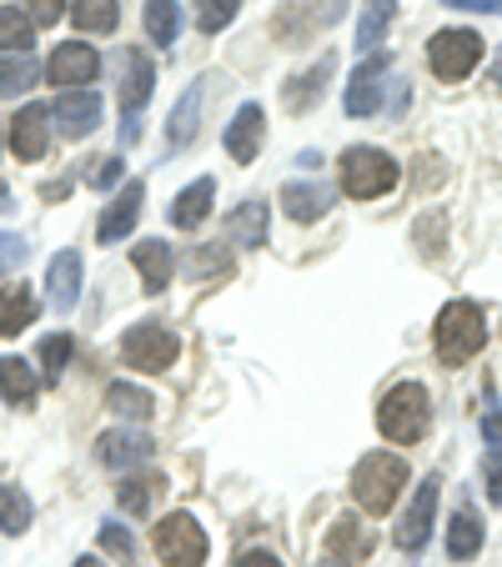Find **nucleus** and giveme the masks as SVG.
I'll list each match as a JSON object with an SVG mask.
<instances>
[{"label":"nucleus","instance_id":"nucleus-4","mask_svg":"<svg viewBox=\"0 0 502 567\" xmlns=\"http://www.w3.org/2000/svg\"><path fill=\"white\" fill-rule=\"evenodd\" d=\"M337 176H342V192L352 196V202H372V196H387L397 186V161L387 156V151L377 146H352L342 151V166H337Z\"/></svg>","mask_w":502,"mask_h":567},{"label":"nucleus","instance_id":"nucleus-29","mask_svg":"<svg viewBox=\"0 0 502 567\" xmlns=\"http://www.w3.org/2000/svg\"><path fill=\"white\" fill-rule=\"evenodd\" d=\"M41 81V65H35L31 51H0V101H11V96H25V91Z\"/></svg>","mask_w":502,"mask_h":567},{"label":"nucleus","instance_id":"nucleus-52","mask_svg":"<svg viewBox=\"0 0 502 567\" xmlns=\"http://www.w3.org/2000/svg\"><path fill=\"white\" fill-rule=\"evenodd\" d=\"M321 567H337V563H321Z\"/></svg>","mask_w":502,"mask_h":567},{"label":"nucleus","instance_id":"nucleus-1","mask_svg":"<svg viewBox=\"0 0 502 567\" xmlns=\"http://www.w3.org/2000/svg\"><path fill=\"white\" fill-rule=\"evenodd\" d=\"M432 342H438V362L442 367H462L488 347V317H482L478 301H448L438 311V327H432Z\"/></svg>","mask_w":502,"mask_h":567},{"label":"nucleus","instance_id":"nucleus-21","mask_svg":"<svg viewBox=\"0 0 502 567\" xmlns=\"http://www.w3.org/2000/svg\"><path fill=\"white\" fill-rule=\"evenodd\" d=\"M45 287H51V307L61 311H75V301H81V257L75 251H61V257H51V267H45Z\"/></svg>","mask_w":502,"mask_h":567},{"label":"nucleus","instance_id":"nucleus-9","mask_svg":"<svg viewBox=\"0 0 502 567\" xmlns=\"http://www.w3.org/2000/svg\"><path fill=\"white\" fill-rule=\"evenodd\" d=\"M438 503H442V477L438 472H428L422 487L412 493V507L402 513V523H397V533H392L402 553H422V547H428L432 523H438Z\"/></svg>","mask_w":502,"mask_h":567},{"label":"nucleus","instance_id":"nucleus-14","mask_svg":"<svg viewBox=\"0 0 502 567\" xmlns=\"http://www.w3.org/2000/svg\"><path fill=\"white\" fill-rule=\"evenodd\" d=\"M387 55H367L362 65L352 71L347 81V116H372L382 106V91H387Z\"/></svg>","mask_w":502,"mask_h":567},{"label":"nucleus","instance_id":"nucleus-19","mask_svg":"<svg viewBox=\"0 0 502 567\" xmlns=\"http://www.w3.org/2000/svg\"><path fill=\"white\" fill-rule=\"evenodd\" d=\"M331 71H337V55H321V61L311 65L307 75H291V81H287V91H281V101H287V111H291V116H301V111H311L321 96H327V81H331Z\"/></svg>","mask_w":502,"mask_h":567},{"label":"nucleus","instance_id":"nucleus-31","mask_svg":"<svg viewBox=\"0 0 502 567\" xmlns=\"http://www.w3.org/2000/svg\"><path fill=\"white\" fill-rule=\"evenodd\" d=\"M31 517H35L31 497H25L21 487H11V482H0V533H6V537H21L25 527H31Z\"/></svg>","mask_w":502,"mask_h":567},{"label":"nucleus","instance_id":"nucleus-23","mask_svg":"<svg viewBox=\"0 0 502 567\" xmlns=\"http://www.w3.org/2000/svg\"><path fill=\"white\" fill-rule=\"evenodd\" d=\"M96 457L101 467H141V462L151 457V437H141V432H101L96 437Z\"/></svg>","mask_w":502,"mask_h":567},{"label":"nucleus","instance_id":"nucleus-22","mask_svg":"<svg viewBox=\"0 0 502 567\" xmlns=\"http://www.w3.org/2000/svg\"><path fill=\"white\" fill-rule=\"evenodd\" d=\"M216 86V75H202V81H192L186 86V96L176 101V111H172V126H166V136H172V146H192L196 141V121H202V101H206V91Z\"/></svg>","mask_w":502,"mask_h":567},{"label":"nucleus","instance_id":"nucleus-48","mask_svg":"<svg viewBox=\"0 0 502 567\" xmlns=\"http://www.w3.org/2000/svg\"><path fill=\"white\" fill-rule=\"evenodd\" d=\"M41 196H45V202H55V196H71V182H45Z\"/></svg>","mask_w":502,"mask_h":567},{"label":"nucleus","instance_id":"nucleus-28","mask_svg":"<svg viewBox=\"0 0 502 567\" xmlns=\"http://www.w3.org/2000/svg\"><path fill=\"white\" fill-rule=\"evenodd\" d=\"M478 553H482V517L462 503L458 513H452V523H448V557L452 563H472Z\"/></svg>","mask_w":502,"mask_h":567},{"label":"nucleus","instance_id":"nucleus-44","mask_svg":"<svg viewBox=\"0 0 502 567\" xmlns=\"http://www.w3.org/2000/svg\"><path fill=\"white\" fill-rule=\"evenodd\" d=\"M488 497L502 507V447L488 452Z\"/></svg>","mask_w":502,"mask_h":567},{"label":"nucleus","instance_id":"nucleus-26","mask_svg":"<svg viewBox=\"0 0 502 567\" xmlns=\"http://www.w3.org/2000/svg\"><path fill=\"white\" fill-rule=\"evenodd\" d=\"M212 202H216V182H212V176L192 182V186H186V192L172 202V226H182V231H196V226L212 216Z\"/></svg>","mask_w":502,"mask_h":567},{"label":"nucleus","instance_id":"nucleus-37","mask_svg":"<svg viewBox=\"0 0 502 567\" xmlns=\"http://www.w3.org/2000/svg\"><path fill=\"white\" fill-rule=\"evenodd\" d=\"M35 45V25L25 21L16 6H0V51H31Z\"/></svg>","mask_w":502,"mask_h":567},{"label":"nucleus","instance_id":"nucleus-39","mask_svg":"<svg viewBox=\"0 0 502 567\" xmlns=\"http://www.w3.org/2000/svg\"><path fill=\"white\" fill-rule=\"evenodd\" d=\"M96 537H101V547H106V553L116 557L121 567L136 563V537H131V527H121V523H101V527H96Z\"/></svg>","mask_w":502,"mask_h":567},{"label":"nucleus","instance_id":"nucleus-16","mask_svg":"<svg viewBox=\"0 0 502 567\" xmlns=\"http://www.w3.org/2000/svg\"><path fill=\"white\" fill-rule=\"evenodd\" d=\"M11 151L21 161H41L51 151V106H21L11 121Z\"/></svg>","mask_w":502,"mask_h":567},{"label":"nucleus","instance_id":"nucleus-18","mask_svg":"<svg viewBox=\"0 0 502 567\" xmlns=\"http://www.w3.org/2000/svg\"><path fill=\"white\" fill-rule=\"evenodd\" d=\"M277 202H281V212H287L297 226H311V221H321V216L331 212V186H321V182H287Z\"/></svg>","mask_w":502,"mask_h":567},{"label":"nucleus","instance_id":"nucleus-2","mask_svg":"<svg viewBox=\"0 0 502 567\" xmlns=\"http://www.w3.org/2000/svg\"><path fill=\"white\" fill-rule=\"evenodd\" d=\"M407 462L397 457V452H367L362 462L352 467V497H357V507H367V513H392L397 507V497H402V487H407Z\"/></svg>","mask_w":502,"mask_h":567},{"label":"nucleus","instance_id":"nucleus-36","mask_svg":"<svg viewBox=\"0 0 502 567\" xmlns=\"http://www.w3.org/2000/svg\"><path fill=\"white\" fill-rule=\"evenodd\" d=\"M161 487H166V482H161V477H126V482H121V487H116V503L126 507L131 517H146V513H151V503H156V493H161Z\"/></svg>","mask_w":502,"mask_h":567},{"label":"nucleus","instance_id":"nucleus-8","mask_svg":"<svg viewBox=\"0 0 502 567\" xmlns=\"http://www.w3.org/2000/svg\"><path fill=\"white\" fill-rule=\"evenodd\" d=\"M151 543H156V557L166 567H202L206 563V533L196 527V517H186V513L161 517Z\"/></svg>","mask_w":502,"mask_h":567},{"label":"nucleus","instance_id":"nucleus-41","mask_svg":"<svg viewBox=\"0 0 502 567\" xmlns=\"http://www.w3.org/2000/svg\"><path fill=\"white\" fill-rule=\"evenodd\" d=\"M31 257V241L21 231H0V271H21Z\"/></svg>","mask_w":502,"mask_h":567},{"label":"nucleus","instance_id":"nucleus-12","mask_svg":"<svg viewBox=\"0 0 502 567\" xmlns=\"http://www.w3.org/2000/svg\"><path fill=\"white\" fill-rule=\"evenodd\" d=\"M141 206H146V182H126L116 196H111V206L101 212V221H96V241H101V247L126 241L131 226H136V216H141Z\"/></svg>","mask_w":502,"mask_h":567},{"label":"nucleus","instance_id":"nucleus-46","mask_svg":"<svg viewBox=\"0 0 502 567\" xmlns=\"http://www.w3.org/2000/svg\"><path fill=\"white\" fill-rule=\"evenodd\" d=\"M236 567H281V557L277 553H242V563Z\"/></svg>","mask_w":502,"mask_h":567},{"label":"nucleus","instance_id":"nucleus-35","mask_svg":"<svg viewBox=\"0 0 502 567\" xmlns=\"http://www.w3.org/2000/svg\"><path fill=\"white\" fill-rule=\"evenodd\" d=\"M106 408L116 412V417H141L146 422L156 402H151V392H141V386H131V382H111L106 386Z\"/></svg>","mask_w":502,"mask_h":567},{"label":"nucleus","instance_id":"nucleus-10","mask_svg":"<svg viewBox=\"0 0 502 567\" xmlns=\"http://www.w3.org/2000/svg\"><path fill=\"white\" fill-rule=\"evenodd\" d=\"M342 11H347V0H291L287 11L277 16L272 35L277 41H307L317 31H331V25L342 21Z\"/></svg>","mask_w":502,"mask_h":567},{"label":"nucleus","instance_id":"nucleus-24","mask_svg":"<svg viewBox=\"0 0 502 567\" xmlns=\"http://www.w3.org/2000/svg\"><path fill=\"white\" fill-rule=\"evenodd\" d=\"M35 311H41V301H35V291L25 281L0 287V337H21L35 321Z\"/></svg>","mask_w":502,"mask_h":567},{"label":"nucleus","instance_id":"nucleus-32","mask_svg":"<svg viewBox=\"0 0 502 567\" xmlns=\"http://www.w3.org/2000/svg\"><path fill=\"white\" fill-rule=\"evenodd\" d=\"M71 21L81 25V31L111 35L121 25V6H116V0H75V6H71Z\"/></svg>","mask_w":502,"mask_h":567},{"label":"nucleus","instance_id":"nucleus-43","mask_svg":"<svg viewBox=\"0 0 502 567\" xmlns=\"http://www.w3.org/2000/svg\"><path fill=\"white\" fill-rule=\"evenodd\" d=\"M61 6L65 0H16V11H21L31 25H55L61 21Z\"/></svg>","mask_w":502,"mask_h":567},{"label":"nucleus","instance_id":"nucleus-7","mask_svg":"<svg viewBox=\"0 0 502 567\" xmlns=\"http://www.w3.org/2000/svg\"><path fill=\"white\" fill-rule=\"evenodd\" d=\"M428 65H432L438 81H468V75L482 65V35L462 31V25L438 31L432 35V45H428Z\"/></svg>","mask_w":502,"mask_h":567},{"label":"nucleus","instance_id":"nucleus-42","mask_svg":"<svg viewBox=\"0 0 502 567\" xmlns=\"http://www.w3.org/2000/svg\"><path fill=\"white\" fill-rule=\"evenodd\" d=\"M86 186H96V192H106V186L121 182V156H101V161H86Z\"/></svg>","mask_w":502,"mask_h":567},{"label":"nucleus","instance_id":"nucleus-34","mask_svg":"<svg viewBox=\"0 0 502 567\" xmlns=\"http://www.w3.org/2000/svg\"><path fill=\"white\" fill-rule=\"evenodd\" d=\"M182 31V6L176 0H146V35L151 45H172Z\"/></svg>","mask_w":502,"mask_h":567},{"label":"nucleus","instance_id":"nucleus-49","mask_svg":"<svg viewBox=\"0 0 502 567\" xmlns=\"http://www.w3.org/2000/svg\"><path fill=\"white\" fill-rule=\"evenodd\" d=\"M0 212H11V192H6V182H0Z\"/></svg>","mask_w":502,"mask_h":567},{"label":"nucleus","instance_id":"nucleus-38","mask_svg":"<svg viewBox=\"0 0 502 567\" xmlns=\"http://www.w3.org/2000/svg\"><path fill=\"white\" fill-rule=\"evenodd\" d=\"M242 0H196V31L202 35H222L236 21Z\"/></svg>","mask_w":502,"mask_h":567},{"label":"nucleus","instance_id":"nucleus-27","mask_svg":"<svg viewBox=\"0 0 502 567\" xmlns=\"http://www.w3.org/2000/svg\"><path fill=\"white\" fill-rule=\"evenodd\" d=\"M397 21V0H362V21H357V51L377 55V45L387 41Z\"/></svg>","mask_w":502,"mask_h":567},{"label":"nucleus","instance_id":"nucleus-33","mask_svg":"<svg viewBox=\"0 0 502 567\" xmlns=\"http://www.w3.org/2000/svg\"><path fill=\"white\" fill-rule=\"evenodd\" d=\"M186 271H192L196 281H222V277H232L236 271V261H232V251H226L222 241H212V247H196L192 257H186Z\"/></svg>","mask_w":502,"mask_h":567},{"label":"nucleus","instance_id":"nucleus-25","mask_svg":"<svg viewBox=\"0 0 502 567\" xmlns=\"http://www.w3.org/2000/svg\"><path fill=\"white\" fill-rule=\"evenodd\" d=\"M35 392H41V377L25 357H0V396L11 402V408H31Z\"/></svg>","mask_w":502,"mask_h":567},{"label":"nucleus","instance_id":"nucleus-30","mask_svg":"<svg viewBox=\"0 0 502 567\" xmlns=\"http://www.w3.org/2000/svg\"><path fill=\"white\" fill-rule=\"evenodd\" d=\"M327 547H331V557H342V567H347V563H357V557H367L372 537L362 533V523H357V517H337V523H331Z\"/></svg>","mask_w":502,"mask_h":567},{"label":"nucleus","instance_id":"nucleus-45","mask_svg":"<svg viewBox=\"0 0 502 567\" xmlns=\"http://www.w3.org/2000/svg\"><path fill=\"white\" fill-rule=\"evenodd\" d=\"M452 11H482V16H502V0H442Z\"/></svg>","mask_w":502,"mask_h":567},{"label":"nucleus","instance_id":"nucleus-51","mask_svg":"<svg viewBox=\"0 0 502 567\" xmlns=\"http://www.w3.org/2000/svg\"><path fill=\"white\" fill-rule=\"evenodd\" d=\"M492 81H498V86H502V51H498V65H492Z\"/></svg>","mask_w":502,"mask_h":567},{"label":"nucleus","instance_id":"nucleus-17","mask_svg":"<svg viewBox=\"0 0 502 567\" xmlns=\"http://www.w3.org/2000/svg\"><path fill=\"white\" fill-rule=\"evenodd\" d=\"M262 136H267V111H262L257 101H246V106L232 116V126H226V151H232V161H242V166L257 161Z\"/></svg>","mask_w":502,"mask_h":567},{"label":"nucleus","instance_id":"nucleus-47","mask_svg":"<svg viewBox=\"0 0 502 567\" xmlns=\"http://www.w3.org/2000/svg\"><path fill=\"white\" fill-rule=\"evenodd\" d=\"M482 437H488L492 447H502V417H498V412H488V417H482Z\"/></svg>","mask_w":502,"mask_h":567},{"label":"nucleus","instance_id":"nucleus-11","mask_svg":"<svg viewBox=\"0 0 502 567\" xmlns=\"http://www.w3.org/2000/svg\"><path fill=\"white\" fill-rule=\"evenodd\" d=\"M45 75H51L55 86H65V91H86L91 81L101 75V51L96 45H86V41H61L51 51Z\"/></svg>","mask_w":502,"mask_h":567},{"label":"nucleus","instance_id":"nucleus-5","mask_svg":"<svg viewBox=\"0 0 502 567\" xmlns=\"http://www.w3.org/2000/svg\"><path fill=\"white\" fill-rule=\"evenodd\" d=\"M151 91H156V65H151V55L121 51V146H136L141 111H146Z\"/></svg>","mask_w":502,"mask_h":567},{"label":"nucleus","instance_id":"nucleus-3","mask_svg":"<svg viewBox=\"0 0 502 567\" xmlns=\"http://www.w3.org/2000/svg\"><path fill=\"white\" fill-rule=\"evenodd\" d=\"M432 422V396L422 382H397L377 408V427L387 442H417Z\"/></svg>","mask_w":502,"mask_h":567},{"label":"nucleus","instance_id":"nucleus-15","mask_svg":"<svg viewBox=\"0 0 502 567\" xmlns=\"http://www.w3.org/2000/svg\"><path fill=\"white\" fill-rule=\"evenodd\" d=\"M131 267L141 271V287L151 291V297H161V291L172 287V271H176V251L161 241V236H146V241H136L131 247Z\"/></svg>","mask_w":502,"mask_h":567},{"label":"nucleus","instance_id":"nucleus-50","mask_svg":"<svg viewBox=\"0 0 502 567\" xmlns=\"http://www.w3.org/2000/svg\"><path fill=\"white\" fill-rule=\"evenodd\" d=\"M75 567H101V557H75Z\"/></svg>","mask_w":502,"mask_h":567},{"label":"nucleus","instance_id":"nucleus-6","mask_svg":"<svg viewBox=\"0 0 502 567\" xmlns=\"http://www.w3.org/2000/svg\"><path fill=\"white\" fill-rule=\"evenodd\" d=\"M176 352H182V337H176L166 321H141V327H131V332L121 337V357H126V367H136V372H166V367L176 362Z\"/></svg>","mask_w":502,"mask_h":567},{"label":"nucleus","instance_id":"nucleus-20","mask_svg":"<svg viewBox=\"0 0 502 567\" xmlns=\"http://www.w3.org/2000/svg\"><path fill=\"white\" fill-rule=\"evenodd\" d=\"M267 226H272V206L267 202H242L232 216H226V241L232 247H262L267 241Z\"/></svg>","mask_w":502,"mask_h":567},{"label":"nucleus","instance_id":"nucleus-13","mask_svg":"<svg viewBox=\"0 0 502 567\" xmlns=\"http://www.w3.org/2000/svg\"><path fill=\"white\" fill-rule=\"evenodd\" d=\"M51 121L61 126L65 141H86L101 126V96L96 91H61V101L51 106Z\"/></svg>","mask_w":502,"mask_h":567},{"label":"nucleus","instance_id":"nucleus-40","mask_svg":"<svg viewBox=\"0 0 502 567\" xmlns=\"http://www.w3.org/2000/svg\"><path fill=\"white\" fill-rule=\"evenodd\" d=\"M41 362H45V382L51 386H61V372H65V362H71V337H45L41 342Z\"/></svg>","mask_w":502,"mask_h":567}]
</instances>
